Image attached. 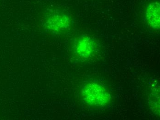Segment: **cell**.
<instances>
[{
    "instance_id": "7a4b0ae2",
    "label": "cell",
    "mask_w": 160,
    "mask_h": 120,
    "mask_svg": "<svg viewBox=\"0 0 160 120\" xmlns=\"http://www.w3.org/2000/svg\"><path fill=\"white\" fill-rule=\"evenodd\" d=\"M70 25V18L67 15L55 12L47 16L45 26L48 30L58 33L67 29Z\"/></svg>"
},
{
    "instance_id": "277c9868",
    "label": "cell",
    "mask_w": 160,
    "mask_h": 120,
    "mask_svg": "<svg viewBox=\"0 0 160 120\" xmlns=\"http://www.w3.org/2000/svg\"><path fill=\"white\" fill-rule=\"evenodd\" d=\"M160 4L158 2L148 5L146 12L149 26L153 29H159L160 25Z\"/></svg>"
},
{
    "instance_id": "3957f363",
    "label": "cell",
    "mask_w": 160,
    "mask_h": 120,
    "mask_svg": "<svg viewBox=\"0 0 160 120\" xmlns=\"http://www.w3.org/2000/svg\"><path fill=\"white\" fill-rule=\"evenodd\" d=\"M94 49V45L91 39L88 37H82L75 44V52L77 55L83 58L91 56Z\"/></svg>"
},
{
    "instance_id": "6da1fadb",
    "label": "cell",
    "mask_w": 160,
    "mask_h": 120,
    "mask_svg": "<svg viewBox=\"0 0 160 120\" xmlns=\"http://www.w3.org/2000/svg\"><path fill=\"white\" fill-rule=\"evenodd\" d=\"M82 94L85 102L93 107H104L111 100V96L107 90L96 82H90L84 86Z\"/></svg>"
}]
</instances>
